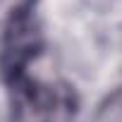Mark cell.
Returning a JSON list of instances; mask_svg holds the SVG:
<instances>
[{
    "label": "cell",
    "mask_w": 122,
    "mask_h": 122,
    "mask_svg": "<svg viewBox=\"0 0 122 122\" xmlns=\"http://www.w3.org/2000/svg\"><path fill=\"white\" fill-rule=\"evenodd\" d=\"M10 89L15 93V122H53L60 105L55 89L34 81L29 74Z\"/></svg>",
    "instance_id": "2"
},
{
    "label": "cell",
    "mask_w": 122,
    "mask_h": 122,
    "mask_svg": "<svg viewBox=\"0 0 122 122\" xmlns=\"http://www.w3.org/2000/svg\"><path fill=\"white\" fill-rule=\"evenodd\" d=\"M38 50H41V34L31 15L26 12L10 17L3 36V50H0V70L10 86L22 77H26V70L31 60L38 55Z\"/></svg>",
    "instance_id": "1"
}]
</instances>
